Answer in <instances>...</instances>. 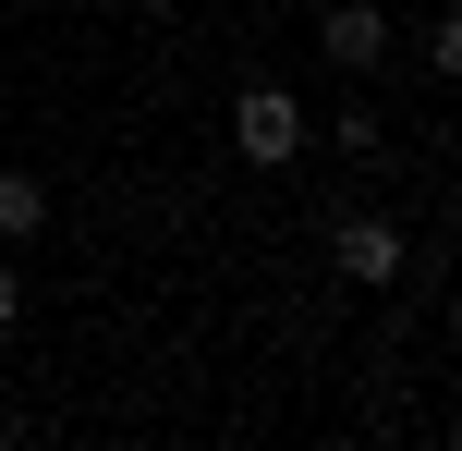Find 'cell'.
<instances>
[{"label": "cell", "mask_w": 462, "mask_h": 451, "mask_svg": "<svg viewBox=\"0 0 462 451\" xmlns=\"http://www.w3.org/2000/svg\"><path fill=\"white\" fill-rule=\"evenodd\" d=\"M328 257H341V281H365V293H390L402 268H414V244H402L390 220H341V232H328Z\"/></svg>", "instance_id": "2"}, {"label": "cell", "mask_w": 462, "mask_h": 451, "mask_svg": "<svg viewBox=\"0 0 462 451\" xmlns=\"http://www.w3.org/2000/svg\"><path fill=\"white\" fill-rule=\"evenodd\" d=\"M317 49H328L341 73H377V61H390V13H377V0H328Z\"/></svg>", "instance_id": "3"}, {"label": "cell", "mask_w": 462, "mask_h": 451, "mask_svg": "<svg viewBox=\"0 0 462 451\" xmlns=\"http://www.w3.org/2000/svg\"><path fill=\"white\" fill-rule=\"evenodd\" d=\"M0 439H13V403H0Z\"/></svg>", "instance_id": "6"}, {"label": "cell", "mask_w": 462, "mask_h": 451, "mask_svg": "<svg viewBox=\"0 0 462 451\" xmlns=\"http://www.w3.org/2000/svg\"><path fill=\"white\" fill-rule=\"evenodd\" d=\"M13 317H24V268H0V330H13Z\"/></svg>", "instance_id": "5"}, {"label": "cell", "mask_w": 462, "mask_h": 451, "mask_svg": "<svg viewBox=\"0 0 462 451\" xmlns=\"http://www.w3.org/2000/svg\"><path fill=\"white\" fill-rule=\"evenodd\" d=\"M231 146H244L255 171H292V159H304V110H292V86H244V110H231Z\"/></svg>", "instance_id": "1"}, {"label": "cell", "mask_w": 462, "mask_h": 451, "mask_svg": "<svg viewBox=\"0 0 462 451\" xmlns=\"http://www.w3.org/2000/svg\"><path fill=\"white\" fill-rule=\"evenodd\" d=\"M49 232V183L37 171H0V244H37Z\"/></svg>", "instance_id": "4"}]
</instances>
